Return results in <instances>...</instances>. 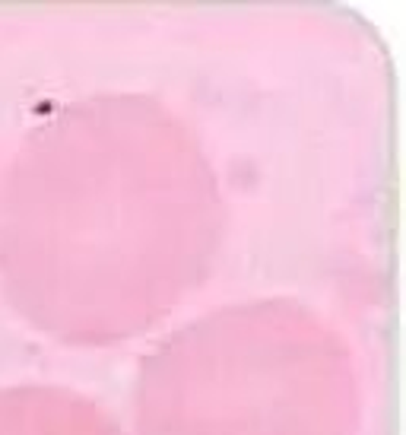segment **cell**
Listing matches in <instances>:
<instances>
[{"instance_id": "6da1fadb", "label": "cell", "mask_w": 406, "mask_h": 435, "mask_svg": "<svg viewBox=\"0 0 406 435\" xmlns=\"http://www.w3.org/2000/svg\"><path fill=\"white\" fill-rule=\"evenodd\" d=\"M226 200L200 137L156 96L93 92L32 128L0 178V293L38 334L115 346L213 270Z\"/></svg>"}, {"instance_id": "7a4b0ae2", "label": "cell", "mask_w": 406, "mask_h": 435, "mask_svg": "<svg viewBox=\"0 0 406 435\" xmlns=\"http://www.w3.org/2000/svg\"><path fill=\"white\" fill-rule=\"evenodd\" d=\"M137 435H359L352 346L289 295L219 305L137 366Z\"/></svg>"}, {"instance_id": "3957f363", "label": "cell", "mask_w": 406, "mask_h": 435, "mask_svg": "<svg viewBox=\"0 0 406 435\" xmlns=\"http://www.w3.org/2000/svg\"><path fill=\"white\" fill-rule=\"evenodd\" d=\"M0 435H127L105 404L64 385L0 388Z\"/></svg>"}]
</instances>
